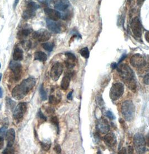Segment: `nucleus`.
<instances>
[{
  "label": "nucleus",
  "mask_w": 149,
  "mask_h": 154,
  "mask_svg": "<svg viewBox=\"0 0 149 154\" xmlns=\"http://www.w3.org/2000/svg\"><path fill=\"white\" fill-rule=\"evenodd\" d=\"M126 56H126V55H125H125H123V56H122V57L121 58V60H120V61H119V63H120V62H121L122 61H123V60L125 59V58L126 57Z\"/></svg>",
  "instance_id": "nucleus-49"
},
{
  "label": "nucleus",
  "mask_w": 149,
  "mask_h": 154,
  "mask_svg": "<svg viewBox=\"0 0 149 154\" xmlns=\"http://www.w3.org/2000/svg\"><path fill=\"white\" fill-rule=\"evenodd\" d=\"M104 142L108 147H114L117 144V138L115 134L113 133L107 134L104 137Z\"/></svg>",
  "instance_id": "nucleus-13"
},
{
  "label": "nucleus",
  "mask_w": 149,
  "mask_h": 154,
  "mask_svg": "<svg viewBox=\"0 0 149 154\" xmlns=\"http://www.w3.org/2000/svg\"><path fill=\"white\" fill-rule=\"evenodd\" d=\"M34 59L35 60L40 62H45L47 60V56L45 53L43 52H36L34 54Z\"/></svg>",
  "instance_id": "nucleus-22"
},
{
  "label": "nucleus",
  "mask_w": 149,
  "mask_h": 154,
  "mask_svg": "<svg viewBox=\"0 0 149 154\" xmlns=\"http://www.w3.org/2000/svg\"><path fill=\"white\" fill-rule=\"evenodd\" d=\"M145 38H146V40L147 41V42L149 43V32L146 33V34H145Z\"/></svg>",
  "instance_id": "nucleus-45"
},
{
  "label": "nucleus",
  "mask_w": 149,
  "mask_h": 154,
  "mask_svg": "<svg viewBox=\"0 0 149 154\" xmlns=\"http://www.w3.org/2000/svg\"><path fill=\"white\" fill-rule=\"evenodd\" d=\"M21 45L26 50V49H28L30 48L31 43H30V42L29 41H23L21 42Z\"/></svg>",
  "instance_id": "nucleus-34"
},
{
  "label": "nucleus",
  "mask_w": 149,
  "mask_h": 154,
  "mask_svg": "<svg viewBox=\"0 0 149 154\" xmlns=\"http://www.w3.org/2000/svg\"><path fill=\"white\" fill-rule=\"evenodd\" d=\"M80 53L81 56L84 57L85 58H86V59L88 58L90 56L89 49L87 47H85V48L81 49L80 51Z\"/></svg>",
  "instance_id": "nucleus-27"
},
{
  "label": "nucleus",
  "mask_w": 149,
  "mask_h": 154,
  "mask_svg": "<svg viewBox=\"0 0 149 154\" xmlns=\"http://www.w3.org/2000/svg\"><path fill=\"white\" fill-rule=\"evenodd\" d=\"M38 116L40 118V119H43V120H44V121H46V120H47V117H46L45 115L43 114V113L42 112L41 110H39V112H38Z\"/></svg>",
  "instance_id": "nucleus-39"
},
{
  "label": "nucleus",
  "mask_w": 149,
  "mask_h": 154,
  "mask_svg": "<svg viewBox=\"0 0 149 154\" xmlns=\"http://www.w3.org/2000/svg\"><path fill=\"white\" fill-rule=\"evenodd\" d=\"M27 8H30L36 11V10L39 8V6L34 2H30L27 5Z\"/></svg>",
  "instance_id": "nucleus-30"
},
{
  "label": "nucleus",
  "mask_w": 149,
  "mask_h": 154,
  "mask_svg": "<svg viewBox=\"0 0 149 154\" xmlns=\"http://www.w3.org/2000/svg\"><path fill=\"white\" fill-rule=\"evenodd\" d=\"M33 36L34 39H38L39 42H45L51 38V34L45 29H40V30L34 32Z\"/></svg>",
  "instance_id": "nucleus-11"
},
{
  "label": "nucleus",
  "mask_w": 149,
  "mask_h": 154,
  "mask_svg": "<svg viewBox=\"0 0 149 154\" xmlns=\"http://www.w3.org/2000/svg\"><path fill=\"white\" fill-rule=\"evenodd\" d=\"M9 68L11 70L16 81H19L21 77L22 66L18 61H12L10 62Z\"/></svg>",
  "instance_id": "nucleus-7"
},
{
  "label": "nucleus",
  "mask_w": 149,
  "mask_h": 154,
  "mask_svg": "<svg viewBox=\"0 0 149 154\" xmlns=\"http://www.w3.org/2000/svg\"><path fill=\"white\" fill-rule=\"evenodd\" d=\"M63 65L60 62L54 64L51 69V77L53 81H56L60 79L63 72Z\"/></svg>",
  "instance_id": "nucleus-9"
},
{
  "label": "nucleus",
  "mask_w": 149,
  "mask_h": 154,
  "mask_svg": "<svg viewBox=\"0 0 149 154\" xmlns=\"http://www.w3.org/2000/svg\"><path fill=\"white\" fill-rule=\"evenodd\" d=\"M133 143L137 153L144 154L146 151V141L143 135L137 133L133 137Z\"/></svg>",
  "instance_id": "nucleus-5"
},
{
  "label": "nucleus",
  "mask_w": 149,
  "mask_h": 154,
  "mask_svg": "<svg viewBox=\"0 0 149 154\" xmlns=\"http://www.w3.org/2000/svg\"><path fill=\"white\" fill-rule=\"evenodd\" d=\"M23 51L19 47H16L13 53V58L15 61H20L23 60Z\"/></svg>",
  "instance_id": "nucleus-19"
},
{
  "label": "nucleus",
  "mask_w": 149,
  "mask_h": 154,
  "mask_svg": "<svg viewBox=\"0 0 149 154\" xmlns=\"http://www.w3.org/2000/svg\"><path fill=\"white\" fill-rule=\"evenodd\" d=\"M72 74L71 73H68L67 75L65 76L62 79V80L61 81V86L62 89L66 90L69 88V85L70 84L71 81V78Z\"/></svg>",
  "instance_id": "nucleus-18"
},
{
  "label": "nucleus",
  "mask_w": 149,
  "mask_h": 154,
  "mask_svg": "<svg viewBox=\"0 0 149 154\" xmlns=\"http://www.w3.org/2000/svg\"><path fill=\"white\" fill-rule=\"evenodd\" d=\"M60 101L61 97H59L58 95H57V96L51 95H50V97H49V103L51 104L56 105V104H57L58 103H59Z\"/></svg>",
  "instance_id": "nucleus-24"
},
{
  "label": "nucleus",
  "mask_w": 149,
  "mask_h": 154,
  "mask_svg": "<svg viewBox=\"0 0 149 154\" xmlns=\"http://www.w3.org/2000/svg\"><path fill=\"white\" fill-rule=\"evenodd\" d=\"M14 153V150L12 148V147L7 146V147L2 152V154H12Z\"/></svg>",
  "instance_id": "nucleus-33"
},
{
  "label": "nucleus",
  "mask_w": 149,
  "mask_h": 154,
  "mask_svg": "<svg viewBox=\"0 0 149 154\" xmlns=\"http://www.w3.org/2000/svg\"><path fill=\"white\" fill-rule=\"evenodd\" d=\"M3 97V90L0 87V99Z\"/></svg>",
  "instance_id": "nucleus-47"
},
{
  "label": "nucleus",
  "mask_w": 149,
  "mask_h": 154,
  "mask_svg": "<svg viewBox=\"0 0 149 154\" xmlns=\"http://www.w3.org/2000/svg\"><path fill=\"white\" fill-rule=\"evenodd\" d=\"M118 154H127V151H126V148L125 147H123V148H122V149L119 152V153Z\"/></svg>",
  "instance_id": "nucleus-43"
},
{
  "label": "nucleus",
  "mask_w": 149,
  "mask_h": 154,
  "mask_svg": "<svg viewBox=\"0 0 149 154\" xmlns=\"http://www.w3.org/2000/svg\"><path fill=\"white\" fill-rule=\"evenodd\" d=\"M19 1V0H15V1L14 3V4H13V7H14V8H16V6H17V4H18Z\"/></svg>",
  "instance_id": "nucleus-46"
},
{
  "label": "nucleus",
  "mask_w": 149,
  "mask_h": 154,
  "mask_svg": "<svg viewBox=\"0 0 149 154\" xmlns=\"http://www.w3.org/2000/svg\"><path fill=\"white\" fill-rule=\"evenodd\" d=\"M97 129L101 134H107L110 129L108 122L105 118H101L97 122Z\"/></svg>",
  "instance_id": "nucleus-12"
},
{
  "label": "nucleus",
  "mask_w": 149,
  "mask_h": 154,
  "mask_svg": "<svg viewBox=\"0 0 149 154\" xmlns=\"http://www.w3.org/2000/svg\"><path fill=\"white\" fill-rule=\"evenodd\" d=\"M30 30L29 29H23L22 30H21L20 32H19L17 35L19 39H24L25 38L28 37L29 35L30 34Z\"/></svg>",
  "instance_id": "nucleus-23"
},
{
  "label": "nucleus",
  "mask_w": 149,
  "mask_h": 154,
  "mask_svg": "<svg viewBox=\"0 0 149 154\" xmlns=\"http://www.w3.org/2000/svg\"><path fill=\"white\" fill-rule=\"evenodd\" d=\"M146 143H147V146L149 147V136H148L146 138Z\"/></svg>",
  "instance_id": "nucleus-50"
},
{
  "label": "nucleus",
  "mask_w": 149,
  "mask_h": 154,
  "mask_svg": "<svg viewBox=\"0 0 149 154\" xmlns=\"http://www.w3.org/2000/svg\"><path fill=\"white\" fill-rule=\"evenodd\" d=\"M39 93H40V97L42 98V100H45L47 99V94L45 90L43 84L41 85L39 88Z\"/></svg>",
  "instance_id": "nucleus-26"
},
{
  "label": "nucleus",
  "mask_w": 149,
  "mask_h": 154,
  "mask_svg": "<svg viewBox=\"0 0 149 154\" xmlns=\"http://www.w3.org/2000/svg\"><path fill=\"white\" fill-rule=\"evenodd\" d=\"M54 150L56 152V153L57 154H60L61 152V147L60 145H58V144H56L55 146H54Z\"/></svg>",
  "instance_id": "nucleus-37"
},
{
  "label": "nucleus",
  "mask_w": 149,
  "mask_h": 154,
  "mask_svg": "<svg viewBox=\"0 0 149 154\" xmlns=\"http://www.w3.org/2000/svg\"><path fill=\"white\" fill-rule=\"evenodd\" d=\"M111 67L112 68V69H115L117 68V63H115V62L112 63V64L111 65Z\"/></svg>",
  "instance_id": "nucleus-44"
},
{
  "label": "nucleus",
  "mask_w": 149,
  "mask_h": 154,
  "mask_svg": "<svg viewBox=\"0 0 149 154\" xmlns=\"http://www.w3.org/2000/svg\"><path fill=\"white\" fill-rule=\"evenodd\" d=\"M75 61L72 60H70V59H67V60L65 61V64H66V67H67L69 69H71L73 68L75 66Z\"/></svg>",
  "instance_id": "nucleus-29"
},
{
  "label": "nucleus",
  "mask_w": 149,
  "mask_h": 154,
  "mask_svg": "<svg viewBox=\"0 0 149 154\" xmlns=\"http://www.w3.org/2000/svg\"><path fill=\"white\" fill-rule=\"evenodd\" d=\"M36 84V79L33 77H29L24 80L20 85L16 86L12 91V97L14 99L19 100L28 94Z\"/></svg>",
  "instance_id": "nucleus-1"
},
{
  "label": "nucleus",
  "mask_w": 149,
  "mask_h": 154,
  "mask_svg": "<svg viewBox=\"0 0 149 154\" xmlns=\"http://www.w3.org/2000/svg\"><path fill=\"white\" fill-rule=\"evenodd\" d=\"M8 126L5 125L0 128V150L2 149L4 146L5 136L6 134V130Z\"/></svg>",
  "instance_id": "nucleus-21"
},
{
  "label": "nucleus",
  "mask_w": 149,
  "mask_h": 154,
  "mask_svg": "<svg viewBox=\"0 0 149 154\" xmlns=\"http://www.w3.org/2000/svg\"><path fill=\"white\" fill-rule=\"evenodd\" d=\"M131 28L134 35L140 38L142 35V25L141 21L137 17H134L131 23Z\"/></svg>",
  "instance_id": "nucleus-10"
},
{
  "label": "nucleus",
  "mask_w": 149,
  "mask_h": 154,
  "mask_svg": "<svg viewBox=\"0 0 149 154\" xmlns=\"http://www.w3.org/2000/svg\"><path fill=\"white\" fill-rule=\"evenodd\" d=\"M122 114L125 120L131 122L133 119L135 114V107L131 100L124 101L121 107Z\"/></svg>",
  "instance_id": "nucleus-3"
},
{
  "label": "nucleus",
  "mask_w": 149,
  "mask_h": 154,
  "mask_svg": "<svg viewBox=\"0 0 149 154\" xmlns=\"http://www.w3.org/2000/svg\"><path fill=\"white\" fill-rule=\"evenodd\" d=\"M26 109L27 104L26 103H20L16 106L13 112V117L16 120L21 119L24 116Z\"/></svg>",
  "instance_id": "nucleus-8"
},
{
  "label": "nucleus",
  "mask_w": 149,
  "mask_h": 154,
  "mask_svg": "<svg viewBox=\"0 0 149 154\" xmlns=\"http://www.w3.org/2000/svg\"><path fill=\"white\" fill-rule=\"evenodd\" d=\"M56 21L52 20L49 19L46 20L47 28L51 32L54 33H59L61 32V25L59 23L55 22Z\"/></svg>",
  "instance_id": "nucleus-15"
},
{
  "label": "nucleus",
  "mask_w": 149,
  "mask_h": 154,
  "mask_svg": "<svg viewBox=\"0 0 149 154\" xmlns=\"http://www.w3.org/2000/svg\"><path fill=\"white\" fill-rule=\"evenodd\" d=\"M2 76V73H0V82H1V80Z\"/></svg>",
  "instance_id": "nucleus-51"
},
{
  "label": "nucleus",
  "mask_w": 149,
  "mask_h": 154,
  "mask_svg": "<svg viewBox=\"0 0 149 154\" xmlns=\"http://www.w3.org/2000/svg\"><path fill=\"white\" fill-rule=\"evenodd\" d=\"M65 55H66V56L67 59L72 60H73V61H76V56L73 53L67 52V53H66Z\"/></svg>",
  "instance_id": "nucleus-35"
},
{
  "label": "nucleus",
  "mask_w": 149,
  "mask_h": 154,
  "mask_svg": "<svg viewBox=\"0 0 149 154\" xmlns=\"http://www.w3.org/2000/svg\"><path fill=\"white\" fill-rule=\"evenodd\" d=\"M6 106L9 109L12 110L14 109L15 105H16V103L15 101H13L9 97H6Z\"/></svg>",
  "instance_id": "nucleus-25"
},
{
  "label": "nucleus",
  "mask_w": 149,
  "mask_h": 154,
  "mask_svg": "<svg viewBox=\"0 0 149 154\" xmlns=\"http://www.w3.org/2000/svg\"><path fill=\"white\" fill-rule=\"evenodd\" d=\"M130 62L134 67L139 69H144L146 67V62L144 57L140 54H135L130 60Z\"/></svg>",
  "instance_id": "nucleus-6"
},
{
  "label": "nucleus",
  "mask_w": 149,
  "mask_h": 154,
  "mask_svg": "<svg viewBox=\"0 0 149 154\" xmlns=\"http://www.w3.org/2000/svg\"><path fill=\"white\" fill-rule=\"evenodd\" d=\"M44 11L45 15L48 17L49 19L52 20H58L61 17L60 12L52 8H45Z\"/></svg>",
  "instance_id": "nucleus-14"
},
{
  "label": "nucleus",
  "mask_w": 149,
  "mask_h": 154,
  "mask_svg": "<svg viewBox=\"0 0 149 154\" xmlns=\"http://www.w3.org/2000/svg\"><path fill=\"white\" fill-rule=\"evenodd\" d=\"M6 139L7 141V146L12 147L15 139V132L13 128H11L6 132Z\"/></svg>",
  "instance_id": "nucleus-17"
},
{
  "label": "nucleus",
  "mask_w": 149,
  "mask_h": 154,
  "mask_svg": "<svg viewBox=\"0 0 149 154\" xmlns=\"http://www.w3.org/2000/svg\"><path fill=\"white\" fill-rule=\"evenodd\" d=\"M144 83L146 85H149V73L146 74L144 77Z\"/></svg>",
  "instance_id": "nucleus-36"
},
{
  "label": "nucleus",
  "mask_w": 149,
  "mask_h": 154,
  "mask_svg": "<svg viewBox=\"0 0 149 154\" xmlns=\"http://www.w3.org/2000/svg\"><path fill=\"white\" fill-rule=\"evenodd\" d=\"M129 1H132V0H128Z\"/></svg>",
  "instance_id": "nucleus-52"
},
{
  "label": "nucleus",
  "mask_w": 149,
  "mask_h": 154,
  "mask_svg": "<svg viewBox=\"0 0 149 154\" xmlns=\"http://www.w3.org/2000/svg\"><path fill=\"white\" fill-rule=\"evenodd\" d=\"M70 5L69 0H55L54 1V8L60 11H65L69 8Z\"/></svg>",
  "instance_id": "nucleus-16"
},
{
  "label": "nucleus",
  "mask_w": 149,
  "mask_h": 154,
  "mask_svg": "<svg viewBox=\"0 0 149 154\" xmlns=\"http://www.w3.org/2000/svg\"><path fill=\"white\" fill-rule=\"evenodd\" d=\"M51 0H38L39 2H40L42 4H48L49 3L51 2Z\"/></svg>",
  "instance_id": "nucleus-40"
},
{
  "label": "nucleus",
  "mask_w": 149,
  "mask_h": 154,
  "mask_svg": "<svg viewBox=\"0 0 149 154\" xmlns=\"http://www.w3.org/2000/svg\"><path fill=\"white\" fill-rule=\"evenodd\" d=\"M128 152L129 154H133V148L132 146H129L128 147Z\"/></svg>",
  "instance_id": "nucleus-41"
},
{
  "label": "nucleus",
  "mask_w": 149,
  "mask_h": 154,
  "mask_svg": "<svg viewBox=\"0 0 149 154\" xmlns=\"http://www.w3.org/2000/svg\"><path fill=\"white\" fill-rule=\"evenodd\" d=\"M0 108H1V106H0Z\"/></svg>",
  "instance_id": "nucleus-54"
},
{
  "label": "nucleus",
  "mask_w": 149,
  "mask_h": 154,
  "mask_svg": "<svg viewBox=\"0 0 149 154\" xmlns=\"http://www.w3.org/2000/svg\"><path fill=\"white\" fill-rule=\"evenodd\" d=\"M40 145H41V147L43 150H45V151H47L50 149L51 146V143H49V142H41Z\"/></svg>",
  "instance_id": "nucleus-31"
},
{
  "label": "nucleus",
  "mask_w": 149,
  "mask_h": 154,
  "mask_svg": "<svg viewBox=\"0 0 149 154\" xmlns=\"http://www.w3.org/2000/svg\"><path fill=\"white\" fill-rule=\"evenodd\" d=\"M117 71L121 79L127 85L129 89L133 92L136 90V80L133 70L127 64H122L118 67Z\"/></svg>",
  "instance_id": "nucleus-2"
},
{
  "label": "nucleus",
  "mask_w": 149,
  "mask_h": 154,
  "mask_svg": "<svg viewBox=\"0 0 149 154\" xmlns=\"http://www.w3.org/2000/svg\"><path fill=\"white\" fill-rule=\"evenodd\" d=\"M43 48L48 52H51L53 48V44L50 42L45 43L42 45Z\"/></svg>",
  "instance_id": "nucleus-28"
},
{
  "label": "nucleus",
  "mask_w": 149,
  "mask_h": 154,
  "mask_svg": "<svg viewBox=\"0 0 149 154\" xmlns=\"http://www.w3.org/2000/svg\"><path fill=\"white\" fill-rule=\"evenodd\" d=\"M145 0H137V4L140 5Z\"/></svg>",
  "instance_id": "nucleus-48"
},
{
  "label": "nucleus",
  "mask_w": 149,
  "mask_h": 154,
  "mask_svg": "<svg viewBox=\"0 0 149 154\" xmlns=\"http://www.w3.org/2000/svg\"><path fill=\"white\" fill-rule=\"evenodd\" d=\"M73 91L69 93V94L67 95V99L69 100H72L73 99Z\"/></svg>",
  "instance_id": "nucleus-42"
},
{
  "label": "nucleus",
  "mask_w": 149,
  "mask_h": 154,
  "mask_svg": "<svg viewBox=\"0 0 149 154\" xmlns=\"http://www.w3.org/2000/svg\"><path fill=\"white\" fill-rule=\"evenodd\" d=\"M106 116H107V117L109 118V119H111V120L114 119V116L113 115L112 112H110V111H107V113H106Z\"/></svg>",
  "instance_id": "nucleus-38"
},
{
  "label": "nucleus",
  "mask_w": 149,
  "mask_h": 154,
  "mask_svg": "<svg viewBox=\"0 0 149 154\" xmlns=\"http://www.w3.org/2000/svg\"><path fill=\"white\" fill-rule=\"evenodd\" d=\"M51 122L52 123L53 125L56 126L58 131H59V122L58 119L56 116H54L51 118Z\"/></svg>",
  "instance_id": "nucleus-32"
},
{
  "label": "nucleus",
  "mask_w": 149,
  "mask_h": 154,
  "mask_svg": "<svg viewBox=\"0 0 149 154\" xmlns=\"http://www.w3.org/2000/svg\"><path fill=\"white\" fill-rule=\"evenodd\" d=\"M125 91V87L123 84L117 82L113 84L110 88L109 97L113 101H116L122 97Z\"/></svg>",
  "instance_id": "nucleus-4"
},
{
  "label": "nucleus",
  "mask_w": 149,
  "mask_h": 154,
  "mask_svg": "<svg viewBox=\"0 0 149 154\" xmlns=\"http://www.w3.org/2000/svg\"><path fill=\"white\" fill-rule=\"evenodd\" d=\"M36 15V11L30 8H26L22 14V17L25 20H28L34 17Z\"/></svg>",
  "instance_id": "nucleus-20"
},
{
  "label": "nucleus",
  "mask_w": 149,
  "mask_h": 154,
  "mask_svg": "<svg viewBox=\"0 0 149 154\" xmlns=\"http://www.w3.org/2000/svg\"><path fill=\"white\" fill-rule=\"evenodd\" d=\"M0 69H1V64H0Z\"/></svg>",
  "instance_id": "nucleus-53"
}]
</instances>
